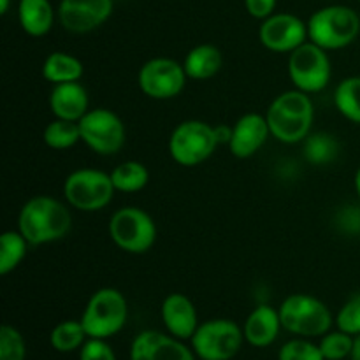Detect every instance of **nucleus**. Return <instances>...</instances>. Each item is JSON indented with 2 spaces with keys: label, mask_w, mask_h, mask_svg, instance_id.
<instances>
[{
  "label": "nucleus",
  "mask_w": 360,
  "mask_h": 360,
  "mask_svg": "<svg viewBox=\"0 0 360 360\" xmlns=\"http://www.w3.org/2000/svg\"><path fill=\"white\" fill-rule=\"evenodd\" d=\"M72 227L69 207L51 195H37L23 204L18 217V231L32 246L60 241Z\"/></svg>",
  "instance_id": "1"
},
{
  "label": "nucleus",
  "mask_w": 360,
  "mask_h": 360,
  "mask_svg": "<svg viewBox=\"0 0 360 360\" xmlns=\"http://www.w3.org/2000/svg\"><path fill=\"white\" fill-rule=\"evenodd\" d=\"M271 137L285 144L302 143L309 136L315 118V108L309 94L288 90L278 95L266 112Z\"/></svg>",
  "instance_id": "2"
},
{
  "label": "nucleus",
  "mask_w": 360,
  "mask_h": 360,
  "mask_svg": "<svg viewBox=\"0 0 360 360\" xmlns=\"http://www.w3.org/2000/svg\"><path fill=\"white\" fill-rule=\"evenodd\" d=\"M360 34V16L348 6H327L308 20L309 41L323 49H343Z\"/></svg>",
  "instance_id": "3"
},
{
  "label": "nucleus",
  "mask_w": 360,
  "mask_h": 360,
  "mask_svg": "<svg viewBox=\"0 0 360 360\" xmlns=\"http://www.w3.org/2000/svg\"><path fill=\"white\" fill-rule=\"evenodd\" d=\"M127 320H129V304L125 295L112 287L98 288L88 299L81 315V323L88 338H97V340H109L116 336L125 327Z\"/></svg>",
  "instance_id": "4"
},
{
  "label": "nucleus",
  "mask_w": 360,
  "mask_h": 360,
  "mask_svg": "<svg viewBox=\"0 0 360 360\" xmlns=\"http://www.w3.org/2000/svg\"><path fill=\"white\" fill-rule=\"evenodd\" d=\"M281 326L297 338H322L333 327V313L326 302L308 294H292L280 306Z\"/></svg>",
  "instance_id": "5"
},
{
  "label": "nucleus",
  "mask_w": 360,
  "mask_h": 360,
  "mask_svg": "<svg viewBox=\"0 0 360 360\" xmlns=\"http://www.w3.org/2000/svg\"><path fill=\"white\" fill-rule=\"evenodd\" d=\"M220 146L214 127L200 120L181 122L169 137V153L176 164L195 167L206 162Z\"/></svg>",
  "instance_id": "6"
},
{
  "label": "nucleus",
  "mask_w": 360,
  "mask_h": 360,
  "mask_svg": "<svg viewBox=\"0 0 360 360\" xmlns=\"http://www.w3.org/2000/svg\"><path fill=\"white\" fill-rule=\"evenodd\" d=\"M243 343V327L229 319H213L199 323L190 340L193 354L200 360H232L241 352Z\"/></svg>",
  "instance_id": "7"
},
{
  "label": "nucleus",
  "mask_w": 360,
  "mask_h": 360,
  "mask_svg": "<svg viewBox=\"0 0 360 360\" xmlns=\"http://www.w3.org/2000/svg\"><path fill=\"white\" fill-rule=\"evenodd\" d=\"M115 192L111 174H105L98 169H77L70 172L63 183V195L67 202L84 213H95L108 207Z\"/></svg>",
  "instance_id": "8"
},
{
  "label": "nucleus",
  "mask_w": 360,
  "mask_h": 360,
  "mask_svg": "<svg viewBox=\"0 0 360 360\" xmlns=\"http://www.w3.org/2000/svg\"><path fill=\"white\" fill-rule=\"evenodd\" d=\"M109 236L120 250L141 255L150 252L157 241V225L144 210L125 206L109 220Z\"/></svg>",
  "instance_id": "9"
},
{
  "label": "nucleus",
  "mask_w": 360,
  "mask_h": 360,
  "mask_svg": "<svg viewBox=\"0 0 360 360\" xmlns=\"http://www.w3.org/2000/svg\"><path fill=\"white\" fill-rule=\"evenodd\" d=\"M288 55V77L294 88L304 94H316L329 84L333 69L327 49L306 41Z\"/></svg>",
  "instance_id": "10"
},
{
  "label": "nucleus",
  "mask_w": 360,
  "mask_h": 360,
  "mask_svg": "<svg viewBox=\"0 0 360 360\" xmlns=\"http://www.w3.org/2000/svg\"><path fill=\"white\" fill-rule=\"evenodd\" d=\"M81 141L97 155L118 153L127 141V130L122 118L111 109H90L79 120Z\"/></svg>",
  "instance_id": "11"
},
{
  "label": "nucleus",
  "mask_w": 360,
  "mask_h": 360,
  "mask_svg": "<svg viewBox=\"0 0 360 360\" xmlns=\"http://www.w3.org/2000/svg\"><path fill=\"white\" fill-rule=\"evenodd\" d=\"M188 76L183 63L165 56H157L144 63L139 69L137 83L141 91L155 101H167L174 98L185 90Z\"/></svg>",
  "instance_id": "12"
},
{
  "label": "nucleus",
  "mask_w": 360,
  "mask_h": 360,
  "mask_svg": "<svg viewBox=\"0 0 360 360\" xmlns=\"http://www.w3.org/2000/svg\"><path fill=\"white\" fill-rule=\"evenodd\" d=\"M259 39L264 48L274 53H292L299 46L309 41L308 23L290 13L271 14L262 20Z\"/></svg>",
  "instance_id": "13"
},
{
  "label": "nucleus",
  "mask_w": 360,
  "mask_h": 360,
  "mask_svg": "<svg viewBox=\"0 0 360 360\" xmlns=\"http://www.w3.org/2000/svg\"><path fill=\"white\" fill-rule=\"evenodd\" d=\"M112 7V0H62L58 20L67 32L88 34L111 18Z\"/></svg>",
  "instance_id": "14"
},
{
  "label": "nucleus",
  "mask_w": 360,
  "mask_h": 360,
  "mask_svg": "<svg viewBox=\"0 0 360 360\" xmlns=\"http://www.w3.org/2000/svg\"><path fill=\"white\" fill-rule=\"evenodd\" d=\"M192 347L172 334L143 330L130 345V360H195Z\"/></svg>",
  "instance_id": "15"
},
{
  "label": "nucleus",
  "mask_w": 360,
  "mask_h": 360,
  "mask_svg": "<svg viewBox=\"0 0 360 360\" xmlns=\"http://www.w3.org/2000/svg\"><path fill=\"white\" fill-rule=\"evenodd\" d=\"M267 137H271V130L266 116L248 112L232 125L229 150L236 158H250L266 144Z\"/></svg>",
  "instance_id": "16"
},
{
  "label": "nucleus",
  "mask_w": 360,
  "mask_h": 360,
  "mask_svg": "<svg viewBox=\"0 0 360 360\" xmlns=\"http://www.w3.org/2000/svg\"><path fill=\"white\" fill-rule=\"evenodd\" d=\"M160 316L169 334L183 341H190L199 327L197 308L186 295L169 294L160 308Z\"/></svg>",
  "instance_id": "17"
},
{
  "label": "nucleus",
  "mask_w": 360,
  "mask_h": 360,
  "mask_svg": "<svg viewBox=\"0 0 360 360\" xmlns=\"http://www.w3.org/2000/svg\"><path fill=\"white\" fill-rule=\"evenodd\" d=\"M283 329L280 311L273 306L260 304L246 316L243 334L245 341L255 348H267L278 340L280 330Z\"/></svg>",
  "instance_id": "18"
},
{
  "label": "nucleus",
  "mask_w": 360,
  "mask_h": 360,
  "mask_svg": "<svg viewBox=\"0 0 360 360\" xmlns=\"http://www.w3.org/2000/svg\"><path fill=\"white\" fill-rule=\"evenodd\" d=\"M90 98L88 91L84 90L79 81L74 83L55 84L49 95V109L55 118L69 120V122H79L90 109Z\"/></svg>",
  "instance_id": "19"
},
{
  "label": "nucleus",
  "mask_w": 360,
  "mask_h": 360,
  "mask_svg": "<svg viewBox=\"0 0 360 360\" xmlns=\"http://www.w3.org/2000/svg\"><path fill=\"white\" fill-rule=\"evenodd\" d=\"M18 20L25 34L32 37H42L55 23V9L49 0H20Z\"/></svg>",
  "instance_id": "20"
},
{
  "label": "nucleus",
  "mask_w": 360,
  "mask_h": 360,
  "mask_svg": "<svg viewBox=\"0 0 360 360\" xmlns=\"http://www.w3.org/2000/svg\"><path fill=\"white\" fill-rule=\"evenodd\" d=\"M224 65V55L213 44H199L190 49L185 56V72L188 79L206 81L217 76L218 70Z\"/></svg>",
  "instance_id": "21"
},
{
  "label": "nucleus",
  "mask_w": 360,
  "mask_h": 360,
  "mask_svg": "<svg viewBox=\"0 0 360 360\" xmlns=\"http://www.w3.org/2000/svg\"><path fill=\"white\" fill-rule=\"evenodd\" d=\"M84 74V65L79 58L65 51H53L42 63V76L53 84L74 83Z\"/></svg>",
  "instance_id": "22"
},
{
  "label": "nucleus",
  "mask_w": 360,
  "mask_h": 360,
  "mask_svg": "<svg viewBox=\"0 0 360 360\" xmlns=\"http://www.w3.org/2000/svg\"><path fill=\"white\" fill-rule=\"evenodd\" d=\"M112 185L116 192L134 193L143 190L150 181V171L143 162L127 160L116 165L111 172Z\"/></svg>",
  "instance_id": "23"
},
{
  "label": "nucleus",
  "mask_w": 360,
  "mask_h": 360,
  "mask_svg": "<svg viewBox=\"0 0 360 360\" xmlns=\"http://www.w3.org/2000/svg\"><path fill=\"white\" fill-rule=\"evenodd\" d=\"M86 340L88 334L81 320H63V322L56 323L49 333V345L53 350L60 352V354L81 350Z\"/></svg>",
  "instance_id": "24"
},
{
  "label": "nucleus",
  "mask_w": 360,
  "mask_h": 360,
  "mask_svg": "<svg viewBox=\"0 0 360 360\" xmlns=\"http://www.w3.org/2000/svg\"><path fill=\"white\" fill-rule=\"evenodd\" d=\"M334 104L345 118L360 125V76L345 77L338 84L334 91Z\"/></svg>",
  "instance_id": "25"
},
{
  "label": "nucleus",
  "mask_w": 360,
  "mask_h": 360,
  "mask_svg": "<svg viewBox=\"0 0 360 360\" xmlns=\"http://www.w3.org/2000/svg\"><path fill=\"white\" fill-rule=\"evenodd\" d=\"M30 243L23 238L20 231H6L0 236V274L6 276L16 269L27 255Z\"/></svg>",
  "instance_id": "26"
},
{
  "label": "nucleus",
  "mask_w": 360,
  "mask_h": 360,
  "mask_svg": "<svg viewBox=\"0 0 360 360\" xmlns=\"http://www.w3.org/2000/svg\"><path fill=\"white\" fill-rule=\"evenodd\" d=\"M42 139L51 150H69L81 141L79 122L55 118L46 125Z\"/></svg>",
  "instance_id": "27"
},
{
  "label": "nucleus",
  "mask_w": 360,
  "mask_h": 360,
  "mask_svg": "<svg viewBox=\"0 0 360 360\" xmlns=\"http://www.w3.org/2000/svg\"><path fill=\"white\" fill-rule=\"evenodd\" d=\"M302 143H304L306 160L315 165H323L333 162L334 157L338 155V150H340L336 139L330 134L323 132L308 136Z\"/></svg>",
  "instance_id": "28"
},
{
  "label": "nucleus",
  "mask_w": 360,
  "mask_h": 360,
  "mask_svg": "<svg viewBox=\"0 0 360 360\" xmlns=\"http://www.w3.org/2000/svg\"><path fill=\"white\" fill-rule=\"evenodd\" d=\"M320 352L326 360H345L350 357L354 348V336L343 333V330H333L320 338Z\"/></svg>",
  "instance_id": "29"
},
{
  "label": "nucleus",
  "mask_w": 360,
  "mask_h": 360,
  "mask_svg": "<svg viewBox=\"0 0 360 360\" xmlns=\"http://www.w3.org/2000/svg\"><path fill=\"white\" fill-rule=\"evenodd\" d=\"M27 343L16 327L4 323L0 327V360H25Z\"/></svg>",
  "instance_id": "30"
},
{
  "label": "nucleus",
  "mask_w": 360,
  "mask_h": 360,
  "mask_svg": "<svg viewBox=\"0 0 360 360\" xmlns=\"http://www.w3.org/2000/svg\"><path fill=\"white\" fill-rule=\"evenodd\" d=\"M278 360H326L319 345L311 343L308 338H295L287 341L280 348Z\"/></svg>",
  "instance_id": "31"
},
{
  "label": "nucleus",
  "mask_w": 360,
  "mask_h": 360,
  "mask_svg": "<svg viewBox=\"0 0 360 360\" xmlns=\"http://www.w3.org/2000/svg\"><path fill=\"white\" fill-rule=\"evenodd\" d=\"M338 329L343 333L350 334V336H359L360 334V292L352 295L341 309L338 311L336 316Z\"/></svg>",
  "instance_id": "32"
},
{
  "label": "nucleus",
  "mask_w": 360,
  "mask_h": 360,
  "mask_svg": "<svg viewBox=\"0 0 360 360\" xmlns=\"http://www.w3.org/2000/svg\"><path fill=\"white\" fill-rule=\"evenodd\" d=\"M79 360H118L115 350L105 340L88 338L86 343L81 347Z\"/></svg>",
  "instance_id": "33"
},
{
  "label": "nucleus",
  "mask_w": 360,
  "mask_h": 360,
  "mask_svg": "<svg viewBox=\"0 0 360 360\" xmlns=\"http://www.w3.org/2000/svg\"><path fill=\"white\" fill-rule=\"evenodd\" d=\"M278 0H245V7L248 14L257 20H266L271 14H274Z\"/></svg>",
  "instance_id": "34"
},
{
  "label": "nucleus",
  "mask_w": 360,
  "mask_h": 360,
  "mask_svg": "<svg viewBox=\"0 0 360 360\" xmlns=\"http://www.w3.org/2000/svg\"><path fill=\"white\" fill-rule=\"evenodd\" d=\"M214 132H217L218 144H227L229 146V143H231V137H232V127L217 125L214 127Z\"/></svg>",
  "instance_id": "35"
},
{
  "label": "nucleus",
  "mask_w": 360,
  "mask_h": 360,
  "mask_svg": "<svg viewBox=\"0 0 360 360\" xmlns=\"http://www.w3.org/2000/svg\"><path fill=\"white\" fill-rule=\"evenodd\" d=\"M350 359L360 360V334L359 336H354V348H352Z\"/></svg>",
  "instance_id": "36"
},
{
  "label": "nucleus",
  "mask_w": 360,
  "mask_h": 360,
  "mask_svg": "<svg viewBox=\"0 0 360 360\" xmlns=\"http://www.w3.org/2000/svg\"><path fill=\"white\" fill-rule=\"evenodd\" d=\"M355 192H357V197H359V202H360V167L357 169V172H355Z\"/></svg>",
  "instance_id": "37"
},
{
  "label": "nucleus",
  "mask_w": 360,
  "mask_h": 360,
  "mask_svg": "<svg viewBox=\"0 0 360 360\" xmlns=\"http://www.w3.org/2000/svg\"><path fill=\"white\" fill-rule=\"evenodd\" d=\"M11 7V0H0V14H7Z\"/></svg>",
  "instance_id": "38"
},
{
  "label": "nucleus",
  "mask_w": 360,
  "mask_h": 360,
  "mask_svg": "<svg viewBox=\"0 0 360 360\" xmlns=\"http://www.w3.org/2000/svg\"><path fill=\"white\" fill-rule=\"evenodd\" d=\"M359 2H360V0H359Z\"/></svg>",
  "instance_id": "39"
}]
</instances>
